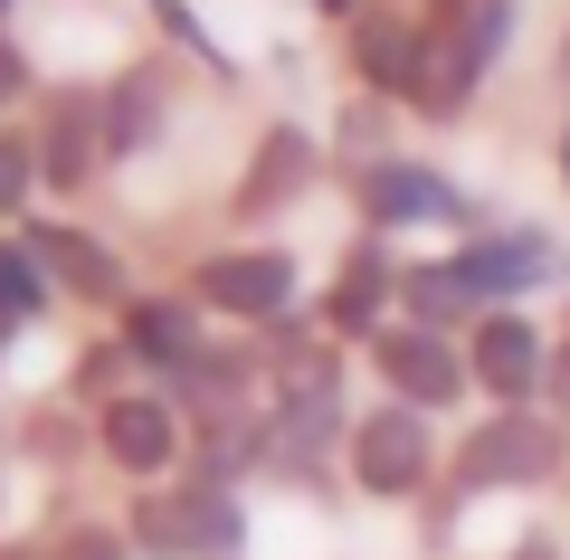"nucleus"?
I'll use <instances>...</instances> for the list:
<instances>
[{"label": "nucleus", "instance_id": "1", "mask_svg": "<svg viewBox=\"0 0 570 560\" xmlns=\"http://www.w3.org/2000/svg\"><path fill=\"white\" fill-rule=\"evenodd\" d=\"M551 465H561V428L523 419V409H504L494 428H475L466 456H456V494H494V484H542Z\"/></svg>", "mask_w": 570, "mask_h": 560}, {"label": "nucleus", "instance_id": "2", "mask_svg": "<svg viewBox=\"0 0 570 560\" xmlns=\"http://www.w3.org/2000/svg\"><path fill=\"white\" fill-rule=\"evenodd\" d=\"M142 541L163 560H228L238 551V503H228L219 484H190V494H171V503L142 513Z\"/></svg>", "mask_w": 570, "mask_h": 560}, {"label": "nucleus", "instance_id": "3", "mask_svg": "<svg viewBox=\"0 0 570 560\" xmlns=\"http://www.w3.org/2000/svg\"><path fill=\"white\" fill-rule=\"evenodd\" d=\"M352 465H362L371 494H419L428 484V419L419 409H371L362 438H352Z\"/></svg>", "mask_w": 570, "mask_h": 560}, {"label": "nucleus", "instance_id": "4", "mask_svg": "<svg viewBox=\"0 0 570 560\" xmlns=\"http://www.w3.org/2000/svg\"><path fill=\"white\" fill-rule=\"evenodd\" d=\"M381 371H390V390H400L409 409H448L456 390H466V361H456L448 342L428 333V323H400V333H381Z\"/></svg>", "mask_w": 570, "mask_h": 560}, {"label": "nucleus", "instance_id": "5", "mask_svg": "<svg viewBox=\"0 0 570 560\" xmlns=\"http://www.w3.org/2000/svg\"><path fill=\"white\" fill-rule=\"evenodd\" d=\"M200 295L228 304V314H285V295H295V257H276V247L209 257V266H200Z\"/></svg>", "mask_w": 570, "mask_h": 560}, {"label": "nucleus", "instance_id": "6", "mask_svg": "<svg viewBox=\"0 0 570 560\" xmlns=\"http://www.w3.org/2000/svg\"><path fill=\"white\" fill-rule=\"evenodd\" d=\"M475 381H485L504 409H523L532 390L551 381V371H542V342H532L523 314H485V333H475Z\"/></svg>", "mask_w": 570, "mask_h": 560}, {"label": "nucleus", "instance_id": "7", "mask_svg": "<svg viewBox=\"0 0 570 560\" xmlns=\"http://www.w3.org/2000/svg\"><path fill=\"white\" fill-rule=\"evenodd\" d=\"M362 200L381 228H419V219H456V190L438 171H419V161H381V171L362 180Z\"/></svg>", "mask_w": 570, "mask_h": 560}, {"label": "nucleus", "instance_id": "8", "mask_svg": "<svg viewBox=\"0 0 570 560\" xmlns=\"http://www.w3.org/2000/svg\"><path fill=\"white\" fill-rule=\"evenodd\" d=\"M456 276H466L475 295H523V285L561 276V257H551V238H485V247L456 257Z\"/></svg>", "mask_w": 570, "mask_h": 560}, {"label": "nucleus", "instance_id": "9", "mask_svg": "<svg viewBox=\"0 0 570 560\" xmlns=\"http://www.w3.org/2000/svg\"><path fill=\"white\" fill-rule=\"evenodd\" d=\"M105 446H115V465H134V475H163L171 465V409L163 400H115L105 409Z\"/></svg>", "mask_w": 570, "mask_h": 560}, {"label": "nucleus", "instance_id": "10", "mask_svg": "<svg viewBox=\"0 0 570 560\" xmlns=\"http://www.w3.org/2000/svg\"><path fill=\"white\" fill-rule=\"evenodd\" d=\"M352 58H362V77H371V86H409V96H419L428 39H419L409 20H381V10H371V20L352 29Z\"/></svg>", "mask_w": 570, "mask_h": 560}, {"label": "nucleus", "instance_id": "11", "mask_svg": "<svg viewBox=\"0 0 570 560\" xmlns=\"http://www.w3.org/2000/svg\"><path fill=\"white\" fill-rule=\"evenodd\" d=\"M305 171H314V143H305V134H266V153L247 161L238 209H247V219H257V209H285L295 190H305Z\"/></svg>", "mask_w": 570, "mask_h": 560}, {"label": "nucleus", "instance_id": "12", "mask_svg": "<svg viewBox=\"0 0 570 560\" xmlns=\"http://www.w3.org/2000/svg\"><path fill=\"white\" fill-rule=\"evenodd\" d=\"M86 124H96V105H58V124H48L39 171L58 180V190H77V180H86V161H96V134H86Z\"/></svg>", "mask_w": 570, "mask_h": 560}, {"label": "nucleus", "instance_id": "13", "mask_svg": "<svg viewBox=\"0 0 570 560\" xmlns=\"http://www.w3.org/2000/svg\"><path fill=\"white\" fill-rule=\"evenodd\" d=\"M29 247H39V257H58L77 295H124V266L105 257L96 238H58V228H39V238H29Z\"/></svg>", "mask_w": 570, "mask_h": 560}, {"label": "nucleus", "instance_id": "14", "mask_svg": "<svg viewBox=\"0 0 570 560\" xmlns=\"http://www.w3.org/2000/svg\"><path fill=\"white\" fill-rule=\"evenodd\" d=\"M134 352L142 361H181V371H190V361H200L190 314H181V304H142V314H134Z\"/></svg>", "mask_w": 570, "mask_h": 560}, {"label": "nucleus", "instance_id": "15", "mask_svg": "<svg viewBox=\"0 0 570 560\" xmlns=\"http://www.w3.org/2000/svg\"><path fill=\"white\" fill-rule=\"evenodd\" d=\"M381 295H390V266H381V247H362V257H352V276H343V295H333V323H343V333H362V323L381 314Z\"/></svg>", "mask_w": 570, "mask_h": 560}, {"label": "nucleus", "instance_id": "16", "mask_svg": "<svg viewBox=\"0 0 570 560\" xmlns=\"http://www.w3.org/2000/svg\"><path fill=\"white\" fill-rule=\"evenodd\" d=\"M48 304V266H39V247H0V314L20 323V314H39Z\"/></svg>", "mask_w": 570, "mask_h": 560}, {"label": "nucleus", "instance_id": "17", "mask_svg": "<svg viewBox=\"0 0 570 560\" xmlns=\"http://www.w3.org/2000/svg\"><path fill=\"white\" fill-rule=\"evenodd\" d=\"M409 304H419V314H466L475 285L456 276V266H428V276H409Z\"/></svg>", "mask_w": 570, "mask_h": 560}, {"label": "nucleus", "instance_id": "18", "mask_svg": "<svg viewBox=\"0 0 570 560\" xmlns=\"http://www.w3.org/2000/svg\"><path fill=\"white\" fill-rule=\"evenodd\" d=\"M153 134V77H124V96H115V124H105V143H142Z\"/></svg>", "mask_w": 570, "mask_h": 560}, {"label": "nucleus", "instance_id": "19", "mask_svg": "<svg viewBox=\"0 0 570 560\" xmlns=\"http://www.w3.org/2000/svg\"><path fill=\"white\" fill-rule=\"evenodd\" d=\"M29 180H48V171H39V153H29V143H0V219L29 200Z\"/></svg>", "mask_w": 570, "mask_h": 560}, {"label": "nucleus", "instance_id": "20", "mask_svg": "<svg viewBox=\"0 0 570 560\" xmlns=\"http://www.w3.org/2000/svg\"><path fill=\"white\" fill-rule=\"evenodd\" d=\"M67 560H124V541L115 532H77V541H67Z\"/></svg>", "mask_w": 570, "mask_h": 560}, {"label": "nucleus", "instance_id": "21", "mask_svg": "<svg viewBox=\"0 0 570 560\" xmlns=\"http://www.w3.org/2000/svg\"><path fill=\"white\" fill-rule=\"evenodd\" d=\"M20 77H29V67H20V48H10V39H0V105H10V96H20Z\"/></svg>", "mask_w": 570, "mask_h": 560}, {"label": "nucleus", "instance_id": "22", "mask_svg": "<svg viewBox=\"0 0 570 560\" xmlns=\"http://www.w3.org/2000/svg\"><path fill=\"white\" fill-rule=\"evenodd\" d=\"M551 409H570V342L551 352Z\"/></svg>", "mask_w": 570, "mask_h": 560}, {"label": "nucleus", "instance_id": "23", "mask_svg": "<svg viewBox=\"0 0 570 560\" xmlns=\"http://www.w3.org/2000/svg\"><path fill=\"white\" fill-rule=\"evenodd\" d=\"M513 560H551V551H542V541H532V551H513Z\"/></svg>", "mask_w": 570, "mask_h": 560}, {"label": "nucleus", "instance_id": "24", "mask_svg": "<svg viewBox=\"0 0 570 560\" xmlns=\"http://www.w3.org/2000/svg\"><path fill=\"white\" fill-rule=\"evenodd\" d=\"M333 10H343V0H333Z\"/></svg>", "mask_w": 570, "mask_h": 560}]
</instances>
